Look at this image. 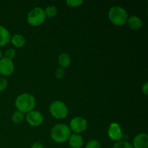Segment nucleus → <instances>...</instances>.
<instances>
[{
	"instance_id": "obj_1",
	"label": "nucleus",
	"mask_w": 148,
	"mask_h": 148,
	"mask_svg": "<svg viewBox=\"0 0 148 148\" xmlns=\"http://www.w3.org/2000/svg\"><path fill=\"white\" fill-rule=\"evenodd\" d=\"M15 106L17 107V111L23 114L29 113L33 111L36 106V98L31 94H21L16 98Z\"/></svg>"
},
{
	"instance_id": "obj_2",
	"label": "nucleus",
	"mask_w": 148,
	"mask_h": 148,
	"mask_svg": "<svg viewBox=\"0 0 148 148\" xmlns=\"http://www.w3.org/2000/svg\"><path fill=\"white\" fill-rule=\"evenodd\" d=\"M70 135V129L64 124H59L54 126L51 132L52 140L56 143H64L67 141Z\"/></svg>"
},
{
	"instance_id": "obj_3",
	"label": "nucleus",
	"mask_w": 148,
	"mask_h": 148,
	"mask_svg": "<svg viewBox=\"0 0 148 148\" xmlns=\"http://www.w3.org/2000/svg\"><path fill=\"white\" fill-rule=\"evenodd\" d=\"M108 17L111 23L115 25H123L127 23L128 14L124 8L119 6H115L110 9Z\"/></svg>"
},
{
	"instance_id": "obj_4",
	"label": "nucleus",
	"mask_w": 148,
	"mask_h": 148,
	"mask_svg": "<svg viewBox=\"0 0 148 148\" xmlns=\"http://www.w3.org/2000/svg\"><path fill=\"white\" fill-rule=\"evenodd\" d=\"M44 10L40 7H35L27 14V23L33 26H38L43 23L46 19Z\"/></svg>"
},
{
	"instance_id": "obj_5",
	"label": "nucleus",
	"mask_w": 148,
	"mask_h": 148,
	"mask_svg": "<svg viewBox=\"0 0 148 148\" xmlns=\"http://www.w3.org/2000/svg\"><path fill=\"white\" fill-rule=\"evenodd\" d=\"M49 111L54 118L64 119L68 114V108L63 102L59 101H53L49 106Z\"/></svg>"
},
{
	"instance_id": "obj_6",
	"label": "nucleus",
	"mask_w": 148,
	"mask_h": 148,
	"mask_svg": "<svg viewBox=\"0 0 148 148\" xmlns=\"http://www.w3.org/2000/svg\"><path fill=\"white\" fill-rule=\"evenodd\" d=\"M88 126V123L85 119L82 118V117H75V118L72 119L70 121V130L73 131L75 134H78V133L82 132L85 131Z\"/></svg>"
},
{
	"instance_id": "obj_7",
	"label": "nucleus",
	"mask_w": 148,
	"mask_h": 148,
	"mask_svg": "<svg viewBox=\"0 0 148 148\" xmlns=\"http://www.w3.org/2000/svg\"><path fill=\"white\" fill-rule=\"evenodd\" d=\"M14 66L12 60L4 57L0 59V74L5 76L11 75L14 72Z\"/></svg>"
},
{
	"instance_id": "obj_8",
	"label": "nucleus",
	"mask_w": 148,
	"mask_h": 148,
	"mask_svg": "<svg viewBox=\"0 0 148 148\" xmlns=\"http://www.w3.org/2000/svg\"><path fill=\"white\" fill-rule=\"evenodd\" d=\"M108 134L111 140L114 141H120L123 137V134L119 124L115 122L111 123L108 127Z\"/></svg>"
},
{
	"instance_id": "obj_9",
	"label": "nucleus",
	"mask_w": 148,
	"mask_h": 148,
	"mask_svg": "<svg viewBox=\"0 0 148 148\" xmlns=\"http://www.w3.org/2000/svg\"><path fill=\"white\" fill-rule=\"evenodd\" d=\"M26 121L29 124L34 127H37L42 124L43 121V117L40 112L37 111H31L27 113L26 116Z\"/></svg>"
},
{
	"instance_id": "obj_10",
	"label": "nucleus",
	"mask_w": 148,
	"mask_h": 148,
	"mask_svg": "<svg viewBox=\"0 0 148 148\" xmlns=\"http://www.w3.org/2000/svg\"><path fill=\"white\" fill-rule=\"evenodd\" d=\"M148 136L145 133L138 134L133 140V147L134 148H147Z\"/></svg>"
},
{
	"instance_id": "obj_11",
	"label": "nucleus",
	"mask_w": 148,
	"mask_h": 148,
	"mask_svg": "<svg viewBox=\"0 0 148 148\" xmlns=\"http://www.w3.org/2000/svg\"><path fill=\"white\" fill-rule=\"evenodd\" d=\"M69 145L72 148H80L83 145V139L79 134H72L69 138Z\"/></svg>"
},
{
	"instance_id": "obj_12",
	"label": "nucleus",
	"mask_w": 148,
	"mask_h": 148,
	"mask_svg": "<svg viewBox=\"0 0 148 148\" xmlns=\"http://www.w3.org/2000/svg\"><path fill=\"white\" fill-rule=\"evenodd\" d=\"M127 22L129 27L132 30H137L143 26V21L141 19L135 15L130 16V17H128Z\"/></svg>"
},
{
	"instance_id": "obj_13",
	"label": "nucleus",
	"mask_w": 148,
	"mask_h": 148,
	"mask_svg": "<svg viewBox=\"0 0 148 148\" xmlns=\"http://www.w3.org/2000/svg\"><path fill=\"white\" fill-rule=\"evenodd\" d=\"M11 36L7 29L0 25V46H4L10 42Z\"/></svg>"
},
{
	"instance_id": "obj_14",
	"label": "nucleus",
	"mask_w": 148,
	"mask_h": 148,
	"mask_svg": "<svg viewBox=\"0 0 148 148\" xmlns=\"http://www.w3.org/2000/svg\"><path fill=\"white\" fill-rule=\"evenodd\" d=\"M10 41L17 48L23 47L25 44V38L23 36L20 34H15L10 38Z\"/></svg>"
},
{
	"instance_id": "obj_15",
	"label": "nucleus",
	"mask_w": 148,
	"mask_h": 148,
	"mask_svg": "<svg viewBox=\"0 0 148 148\" xmlns=\"http://www.w3.org/2000/svg\"><path fill=\"white\" fill-rule=\"evenodd\" d=\"M59 64L62 68H66L69 66L71 63V57L68 53H62L59 56Z\"/></svg>"
},
{
	"instance_id": "obj_16",
	"label": "nucleus",
	"mask_w": 148,
	"mask_h": 148,
	"mask_svg": "<svg viewBox=\"0 0 148 148\" xmlns=\"http://www.w3.org/2000/svg\"><path fill=\"white\" fill-rule=\"evenodd\" d=\"M25 115L23 113L20 112L19 111H16L14 114H12V121L15 124H19V123H21L22 121L24 119Z\"/></svg>"
},
{
	"instance_id": "obj_17",
	"label": "nucleus",
	"mask_w": 148,
	"mask_h": 148,
	"mask_svg": "<svg viewBox=\"0 0 148 148\" xmlns=\"http://www.w3.org/2000/svg\"><path fill=\"white\" fill-rule=\"evenodd\" d=\"M44 12L46 17H52L57 14V9L55 6H49V7H46V10H44Z\"/></svg>"
},
{
	"instance_id": "obj_18",
	"label": "nucleus",
	"mask_w": 148,
	"mask_h": 148,
	"mask_svg": "<svg viewBox=\"0 0 148 148\" xmlns=\"http://www.w3.org/2000/svg\"><path fill=\"white\" fill-rule=\"evenodd\" d=\"M112 148H134L130 143L127 141H118L116 144L114 145Z\"/></svg>"
},
{
	"instance_id": "obj_19",
	"label": "nucleus",
	"mask_w": 148,
	"mask_h": 148,
	"mask_svg": "<svg viewBox=\"0 0 148 148\" xmlns=\"http://www.w3.org/2000/svg\"><path fill=\"white\" fill-rule=\"evenodd\" d=\"M85 148H101V144L97 140H90L87 143Z\"/></svg>"
},
{
	"instance_id": "obj_20",
	"label": "nucleus",
	"mask_w": 148,
	"mask_h": 148,
	"mask_svg": "<svg viewBox=\"0 0 148 148\" xmlns=\"http://www.w3.org/2000/svg\"><path fill=\"white\" fill-rule=\"evenodd\" d=\"M82 0H67L66 1V4L70 7H76L82 4Z\"/></svg>"
},
{
	"instance_id": "obj_21",
	"label": "nucleus",
	"mask_w": 148,
	"mask_h": 148,
	"mask_svg": "<svg viewBox=\"0 0 148 148\" xmlns=\"http://www.w3.org/2000/svg\"><path fill=\"white\" fill-rule=\"evenodd\" d=\"M15 51L13 49H8L5 51V57L7 59H10L11 60H12V59H14V56H15Z\"/></svg>"
},
{
	"instance_id": "obj_22",
	"label": "nucleus",
	"mask_w": 148,
	"mask_h": 148,
	"mask_svg": "<svg viewBox=\"0 0 148 148\" xmlns=\"http://www.w3.org/2000/svg\"><path fill=\"white\" fill-rule=\"evenodd\" d=\"M64 70L63 68L60 67V68H58L56 69V72H55V76H56V78L58 79H60V78H62L64 75Z\"/></svg>"
},
{
	"instance_id": "obj_23",
	"label": "nucleus",
	"mask_w": 148,
	"mask_h": 148,
	"mask_svg": "<svg viewBox=\"0 0 148 148\" xmlns=\"http://www.w3.org/2000/svg\"><path fill=\"white\" fill-rule=\"evenodd\" d=\"M7 85V81L5 78L0 77V92L4 90Z\"/></svg>"
},
{
	"instance_id": "obj_24",
	"label": "nucleus",
	"mask_w": 148,
	"mask_h": 148,
	"mask_svg": "<svg viewBox=\"0 0 148 148\" xmlns=\"http://www.w3.org/2000/svg\"><path fill=\"white\" fill-rule=\"evenodd\" d=\"M30 148H44L43 147V145L40 143H36L31 146Z\"/></svg>"
},
{
	"instance_id": "obj_25",
	"label": "nucleus",
	"mask_w": 148,
	"mask_h": 148,
	"mask_svg": "<svg viewBox=\"0 0 148 148\" xmlns=\"http://www.w3.org/2000/svg\"><path fill=\"white\" fill-rule=\"evenodd\" d=\"M143 91L145 95H147L148 92V83L147 82H145V83L143 85Z\"/></svg>"
},
{
	"instance_id": "obj_26",
	"label": "nucleus",
	"mask_w": 148,
	"mask_h": 148,
	"mask_svg": "<svg viewBox=\"0 0 148 148\" xmlns=\"http://www.w3.org/2000/svg\"><path fill=\"white\" fill-rule=\"evenodd\" d=\"M1 58H2V53H1V50H0V59H1Z\"/></svg>"
}]
</instances>
